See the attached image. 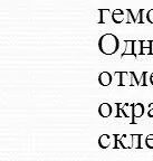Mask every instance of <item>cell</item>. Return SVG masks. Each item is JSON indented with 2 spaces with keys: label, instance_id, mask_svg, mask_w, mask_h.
I'll return each instance as SVG.
<instances>
[{
  "label": "cell",
  "instance_id": "1",
  "mask_svg": "<svg viewBox=\"0 0 153 161\" xmlns=\"http://www.w3.org/2000/svg\"><path fill=\"white\" fill-rule=\"evenodd\" d=\"M98 48L104 55H113L120 48L118 38L114 34H105L98 39Z\"/></svg>",
  "mask_w": 153,
  "mask_h": 161
},
{
  "label": "cell",
  "instance_id": "2",
  "mask_svg": "<svg viewBox=\"0 0 153 161\" xmlns=\"http://www.w3.org/2000/svg\"><path fill=\"white\" fill-rule=\"evenodd\" d=\"M143 9H140L138 11L136 15H134L133 11L131 9H126V14H128V19L126 20V24H144L143 20Z\"/></svg>",
  "mask_w": 153,
  "mask_h": 161
},
{
  "label": "cell",
  "instance_id": "3",
  "mask_svg": "<svg viewBox=\"0 0 153 161\" xmlns=\"http://www.w3.org/2000/svg\"><path fill=\"white\" fill-rule=\"evenodd\" d=\"M144 113V105L142 103H136L132 105V122L131 123H135L134 119H139L143 115Z\"/></svg>",
  "mask_w": 153,
  "mask_h": 161
},
{
  "label": "cell",
  "instance_id": "4",
  "mask_svg": "<svg viewBox=\"0 0 153 161\" xmlns=\"http://www.w3.org/2000/svg\"><path fill=\"white\" fill-rule=\"evenodd\" d=\"M152 44L153 40H141V55H153Z\"/></svg>",
  "mask_w": 153,
  "mask_h": 161
},
{
  "label": "cell",
  "instance_id": "5",
  "mask_svg": "<svg viewBox=\"0 0 153 161\" xmlns=\"http://www.w3.org/2000/svg\"><path fill=\"white\" fill-rule=\"evenodd\" d=\"M98 83L102 86H108L112 83V75L108 72H102L98 75Z\"/></svg>",
  "mask_w": 153,
  "mask_h": 161
},
{
  "label": "cell",
  "instance_id": "6",
  "mask_svg": "<svg viewBox=\"0 0 153 161\" xmlns=\"http://www.w3.org/2000/svg\"><path fill=\"white\" fill-rule=\"evenodd\" d=\"M98 114L102 118H108L112 114V106L108 103H102L98 108Z\"/></svg>",
  "mask_w": 153,
  "mask_h": 161
},
{
  "label": "cell",
  "instance_id": "7",
  "mask_svg": "<svg viewBox=\"0 0 153 161\" xmlns=\"http://www.w3.org/2000/svg\"><path fill=\"white\" fill-rule=\"evenodd\" d=\"M125 44H126L125 50L121 55V58H123L125 55H133L134 57H136L135 52H134V40H125Z\"/></svg>",
  "mask_w": 153,
  "mask_h": 161
},
{
  "label": "cell",
  "instance_id": "8",
  "mask_svg": "<svg viewBox=\"0 0 153 161\" xmlns=\"http://www.w3.org/2000/svg\"><path fill=\"white\" fill-rule=\"evenodd\" d=\"M124 11L121 9H115L112 13V20L115 24H122L124 21Z\"/></svg>",
  "mask_w": 153,
  "mask_h": 161
},
{
  "label": "cell",
  "instance_id": "9",
  "mask_svg": "<svg viewBox=\"0 0 153 161\" xmlns=\"http://www.w3.org/2000/svg\"><path fill=\"white\" fill-rule=\"evenodd\" d=\"M111 143V136L108 134H102V136L98 138V146L102 149H106L110 147Z\"/></svg>",
  "mask_w": 153,
  "mask_h": 161
},
{
  "label": "cell",
  "instance_id": "10",
  "mask_svg": "<svg viewBox=\"0 0 153 161\" xmlns=\"http://www.w3.org/2000/svg\"><path fill=\"white\" fill-rule=\"evenodd\" d=\"M126 80H131V75L128 72H120V82H118V86H125L130 85Z\"/></svg>",
  "mask_w": 153,
  "mask_h": 161
},
{
  "label": "cell",
  "instance_id": "11",
  "mask_svg": "<svg viewBox=\"0 0 153 161\" xmlns=\"http://www.w3.org/2000/svg\"><path fill=\"white\" fill-rule=\"evenodd\" d=\"M141 138L142 136L141 134H132V144H133L134 149H141Z\"/></svg>",
  "mask_w": 153,
  "mask_h": 161
},
{
  "label": "cell",
  "instance_id": "12",
  "mask_svg": "<svg viewBox=\"0 0 153 161\" xmlns=\"http://www.w3.org/2000/svg\"><path fill=\"white\" fill-rule=\"evenodd\" d=\"M98 14L101 15V19L98 20V24H106L105 16L110 14V9H98Z\"/></svg>",
  "mask_w": 153,
  "mask_h": 161
},
{
  "label": "cell",
  "instance_id": "13",
  "mask_svg": "<svg viewBox=\"0 0 153 161\" xmlns=\"http://www.w3.org/2000/svg\"><path fill=\"white\" fill-rule=\"evenodd\" d=\"M116 106H117V113H116V118H122V116H125V118H128V114H126L125 110H123V104L122 103H117L116 104Z\"/></svg>",
  "mask_w": 153,
  "mask_h": 161
},
{
  "label": "cell",
  "instance_id": "14",
  "mask_svg": "<svg viewBox=\"0 0 153 161\" xmlns=\"http://www.w3.org/2000/svg\"><path fill=\"white\" fill-rule=\"evenodd\" d=\"M145 144L149 149H153V134H149L145 139Z\"/></svg>",
  "mask_w": 153,
  "mask_h": 161
},
{
  "label": "cell",
  "instance_id": "15",
  "mask_svg": "<svg viewBox=\"0 0 153 161\" xmlns=\"http://www.w3.org/2000/svg\"><path fill=\"white\" fill-rule=\"evenodd\" d=\"M146 76H148V72H143V73H142V75H141L140 85H143V86H146V85H148V84H146V82H145Z\"/></svg>",
  "mask_w": 153,
  "mask_h": 161
},
{
  "label": "cell",
  "instance_id": "16",
  "mask_svg": "<svg viewBox=\"0 0 153 161\" xmlns=\"http://www.w3.org/2000/svg\"><path fill=\"white\" fill-rule=\"evenodd\" d=\"M146 20H148L150 24H153V9H150L146 13Z\"/></svg>",
  "mask_w": 153,
  "mask_h": 161
},
{
  "label": "cell",
  "instance_id": "17",
  "mask_svg": "<svg viewBox=\"0 0 153 161\" xmlns=\"http://www.w3.org/2000/svg\"><path fill=\"white\" fill-rule=\"evenodd\" d=\"M148 116H149V118H153V108H150V110H149Z\"/></svg>",
  "mask_w": 153,
  "mask_h": 161
},
{
  "label": "cell",
  "instance_id": "18",
  "mask_svg": "<svg viewBox=\"0 0 153 161\" xmlns=\"http://www.w3.org/2000/svg\"><path fill=\"white\" fill-rule=\"evenodd\" d=\"M150 82H151V84H152V85H153V73L150 75Z\"/></svg>",
  "mask_w": 153,
  "mask_h": 161
},
{
  "label": "cell",
  "instance_id": "19",
  "mask_svg": "<svg viewBox=\"0 0 153 161\" xmlns=\"http://www.w3.org/2000/svg\"><path fill=\"white\" fill-rule=\"evenodd\" d=\"M149 108H153V103H151L150 105H149Z\"/></svg>",
  "mask_w": 153,
  "mask_h": 161
}]
</instances>
